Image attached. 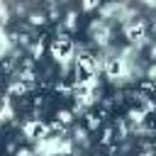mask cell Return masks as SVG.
<instances>
[{
	"label": "cell",
	"instance_id": "6da1fadb",
	"mask_svg": "<svg viewBox=\"0 0 156 156\" xmlns=\"http://www.w3.org/2000/svg\"><path fill=\"white\" fill-rule=\"evenodd\" d=\"M49 54H51V58L61 66V63H71L73 61V56H76V44L71 41V37L66 34V32H61L51 44H49Z\"/></svg>",
	"mask_w": 156,
	"mask_h": 156
},
{
	"label": "cell",
	"instance_id": "7a4b0ae2",
	"mask_svg": "<svg viewBox=\"0 0 156 156\" xmlns=\"http://www.w3.org/2000/svg\"><path fill=\"white\" fill-rule=\"evenodd\" d=\"M124 37L129 39V44L134 46V49H141V46H146L151 39H149V24L141 20V17H134L132 22H127L124 24Z\"/></svg>",
	"mask_w": 156,
	"mask_h": 156
},
{
	"label": "cell",
	"instance_id": "3957f363",
	"mask_svg": "<svg viewBox=\"0 0 156 156\" xmlns=\"http://www.w3.org/2000/svg\"><path fill=\"white\" fill-rule=\"evenodd\" d=\"M22 134H24L29 141H39L41 136H46V122H41L39 117L24 119V122H22Z\"/></svg>",
	"mask_w": 156,
	"mask_h": 156
},
{
	"label": "cell",
	"instance_id": "277c9868",
	"mask_svg": "<svg viewBox=\"0 0 156 156\" xmlns=\"http://www.w3.org/2000/svg\"><path fill=\"white\" fill-rule=\"evenodd\" d=\"M127 122H129V127H134V124H144V122H146V112L136 105V107H132V110L127 112Z\"/></svg>",
	"mask_w": 156,
	"mask_h": 156
},
{
	"label": "cell",
	"instance_id": "5b68a950",
	"mask_svg": "<svg viewBox=\"0 0 156 156\" xmlns=\"http://www.w3.org/2000/svg\"><path fill=\"white\" fill-rule=\"evenodd\" d=\"M76 144H83V146H88V127H73V136H71Z\"/></svg>",
	"mask_w": 156,
	"mask_h": 156
},
{
	"label": "cell",
	"instance_id": "8992f818",
	"mask_svg": "<svg viewBox=\"0 0 156 156\" xmlns=\"http://www.w3.org/2000/svg\"><path fill=\"white\" fill-rule=\"evenodd\" d=\"M27 22H29V27H44V24L49 22V17H46L44 12H29Z\"/></svg>",
	"mask_w": 156,
	"mask_h": 156
},
{
	"label": "cell",
	"instance_id": "52a82bcc",
	"mask_svg": "<svg viewBox=\"0 0 156 156\" xmlns=\"http://www.w3.org/2000/svg\"><path fill=\"white\" fill-rule=\"evenodd\" d=\"M29 51H32V58H34V61H39V58L44 56V51H46V44H44V39H39V41L29 44Z\"/></svg>",
	"mask_w": 156,
	"mask_h": 156
},
{
	"label": "cell",
	"instance_id": "ba28073f",
	"mask_svg": "<svg viewBox=\"0 0 156 156\" xmlns=\"http://www.w3.org/2000/svg\"><path fill=\"white\" fill-rule=\"evenodd\" d=\"M115 127H117V139H127V136L132 134V127H129L127 119H117Z\"/></svg>",
	"mask_w": 156,
	"mask_h": 156
},
{
	"label": "cell",
	"instance_id": "9c48e42d",
	"mask_svg": "<svg viewBox=\"0 0 156 156\" xmlns=\"http://www.w3.org/2000/svg\"><path fill=\"white\" fill-rule=\"evenodd\" d=\"M56 119H58L63 127H68V124H73V112H71V110H58V112H56Z\"/></svg>",
	"mask_w": 156,
	"mask_h": 156
},
{
	"label": "cell",
	"instance_id": "30bf717a",
	"mask_svg": "<svg viewBox=\"0 0 156 156\" xmlns=\"http://www.w3.org/2000/svg\"><path fill=\"white\" fill-rule=\"evenodd\" d=\"M85 117H88V119H85V127H88V132L98 129V127H100V122H102V117H100V115H93V112H88Z\"/></svg>",
	"mask_w": 156,
	"mask_h": 156
},
{
	"label": "cell",
	"instance_id": "8fae6325",
	"mask_svg": "<svg viewBox=\"0 0 156 156\" xmlns=\"http://www.w3.org/2000/svg\"><path fill=\"white\" fill-rule=\"evenodd\" d=\"M76 20H78V12H76V10H71V12L66 15V20H63V29L73 32V29H76Z\"/></svg>",
	"mask_w": 156,
	"mask_h": 156
},
{
	"label": "cell",
	"instance_id": "7c38bea8",
	"mask_svg": "<svg viewBox=\"0 0 156 156\" xmlns=\"http://www.w3.org/2000/svg\"><path fill=\"white\" fill-rule=\"evenodd\" d=\"M112 139H115V129H112V127H107V129L102 132V139H100V141H102L105 146H110V144H112Z\"/></svg>",
	"mask_w": 156,
	"mask_h": 156
},
{
	"label": "cell",
	"instance_id": "4fadbf2b",
	"mask_svg": "<svg viewBox=\"0 0 156 156\" xmlns=\"http://www.w3.org/2000/svg\"><path fill=\"white\" fill-rule=\"evenodd\" d=\"M102 5V0H83V10L85 12H90V10H98Z\"/></svg>",
	"mask_w": 156,
	"mask_h": 156
},
{
	"label": "cell",
	"instance_id": "5bb4252c",
	"mask_svg": "<svg viewBox=\"0 0 156 156\" xmlns=\"http://www.w3.org/2000/svg\"><path fill=\"white\" fill-rule=\"evenodd\" d=\"M146 46H149V58H151V61H156V44H154V41H149Z\"/></svg>",
	"mask_w": 156,
	"mask_h": 156
},
{
	"label": "cell",
	"instance_id": "9a60e30c",
	"mask_svg": "<svg viewBox=\"0 0 156 156\" xmlns=\"http://www.w3.org/2000/svg\"><path fill=\"white\" fill-rule=\"evenodd\" d=\"M15 156H37L32 149H20V151H15Z\"/></svg>",
	"mask_w": 156,
	"mask_h": 156
},
{
	"label": "cell",
	"instance_id": "2e32d148",
	"mask_svg": "<svg viewBox=\"0 0 156 156\" xmlns=\"http://www.w3.org/2000/svg\"><path fill=\"white\" fill-rule=\"evenodd\" d=\"M151 146H154V154H156V139H154V144H151Z\"/></svg>",
	"mask_w": 156,
	"mask_h": 156
}]
</instances>
